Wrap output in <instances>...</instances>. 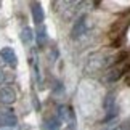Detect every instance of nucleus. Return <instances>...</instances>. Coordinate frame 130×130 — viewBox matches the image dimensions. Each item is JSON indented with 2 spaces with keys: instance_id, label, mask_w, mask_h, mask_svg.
I'll use <instances>...</instances> for the list:
<instances>
[{
  "instance_id": "11",
  "label": "nucleus",
  "mask_w": 130,
  "mask_h": 130,
  "mask_svg": "<svg viewBox=\"0 0 130 130\" xmlns=\"http://www.w3.org/2000/svg\"><path fill=\"white\" fill-rule=\"evenodd\" d=\"M128 58V53L127 52H121L119 55H116V56L112 58V61H111V66L112 68H116L119 63H122V61H125V59Z\"/></svg>"
},
{
  "instance_id": "12",
  "label": "nucleus",
  "mask_w": 130,
  "mask_h": 130,
  "mask_svg": "<svg viewBox=\"0 0 130 130\" xmlns=\"http://www.w3.org/2000/svg\"><path fill=\"white\" fill-rule=\"evenodd\" d=\"M119 119L117 117H114V119H111L109 122H106L104 124V127H103V130H116V128H119Z\"/></svg>"
},
{
  "instance_id": "5",
  "label": "nucleus",
  "mask_w": 130,
  "mask_h": 130,
  "mask_svg": "<svg viewBox=\"0 0 130 130\" xmlns=\"http://www.w3.org/2000/svg\"><path fill=\"white\" fill-rule=\"evenodd\" d=\"M0 119L3 121V125H16L18 119H16V114H14L11 109H8V111H5L2 116H0Z\"/></svg>"
},
{
  "instance_id": "3",
  "label": "nucleus",
  "mask_w": 130,
  "mask_h": 130,
  "mask_svg": "<svg viewBox=\"0 0 130 130\" xmlns=\"http://www.w3.org/2000/svg\"><path fill=\"white\" fill-rule=\"evenodd\" d=\"M16 101V92L11 87H3L0 88V103L3 104H13Z\"/></svg>"
},
{
  "instance_id": "6",
  "label": "nucleus",
  "mask_w": 130,
  "mask_h": 130,
  "mask_svg": "<svg viewBox=\"0 0 130 130\" xmlns=\"http://www.w3.org/2000/svg\"><path fill=\"white\" fill-rule=\"evenodd\" d=\"M124 76V72H122V68H112L111 71H109V74H108V77H106V80L109 82V84H114L116 80H119Z\"/></svg>"
},
{
  "instance_id": "8",
  "label": "nucleus",
  "mask_w": 130,
  "mask_h": 130,
  "mask_svg": "<svg viewBox=\"0 0 130 130\" xmlns=\"http://www.w3.org/2000/svg\"><path fill=\"white\" fill-rule=\"evenodd\" d=\"M114 108H116V93L112 92V93H109L106 96V100H104V109H106V112H109Z\"/></svg>"
},
{
  "instance_id": "10",
  "label": "nucleus",
  "mask_w": 130,
  "mask_h": 130,
  "mask_svg": "<svg viewBox=\"0 0 130 130\" xmlns=\"http://www.w3.org/2000/svg\"><path fill=\"white\" fill-rule=\"evenodd\" d=\"M61 128V121L58 117H52L47 122V130H59Z\"/></svg>"
},
{
  "instance_id": "4",
  "label": "nucleus",
  "mask_w": 130,
  "mask_h": 130,
  "mask_svg": "<svg viewBox=\"0 0 130 130\" xmlns=\"http://www.w3.org/2000/svg\"><path fill=\"white\" fill-rule=\"evenodd\" d=\"M31 7H32V8H31V11H32L34 23L40 26L42 21H43V10H42V7H40V3H32Z\"/></svg>"
},
{
  "instance_id": "15",
  "label": "nucleus",
  "mask_w": 130,
  "mask_h": 130,
  "mask_svg": "<svg viewBox=\"0 0 130 130\" xmlns=\"http://www.w3.org/2000/svg\"><path fill=\"white\" fill-rule=\"evenodd\" d=\"M5 80H7V72H5V71H0V85H2Z\"/></svg>"
},
{
  "instance_id": "1",
  "label": "nucleus",
  "mask_w": 130,
  "mask_h": 130,
  "mask_svg": "<svg viewBox=\"0 0 130 130\" xmlns=\"http://www.w3.org/2000/svg\"><path fill=\"white\" fill-rule=\"evenodd\" d=\"M85 32H87V16L82 14V16H79L77 21L74 23L72 31H71V37L74 40H77V39H80L82 36H85Z\"/></svg>"
},
{
  "instance_id": "2",
  "label": "nucleus",
  "mask_w": 130,
  "mask_h": 130,
  "mask_svg": "<svg viewBox=\"0 0 130 130\" xmlns=\"http://www.w3.org/2000/svg\"><path fill=\"white\" fill-rule=\"evenodd\" d=\"M0 56L3 58V61L7 63L8 66L16 68L18 58H16V53H14V50H13L11 47H5V48H2V52H0Z\"/></svg>"
},
{
  "instance_id": "7",
  "label": "nucleus",
  "mask_w": 130,
  "mask_h": 130,
  "mask_svg": "<svg viewBox=\"0 0 130 130\" xmlns=\"http://www.w3.org/2000/svg\"><path fill=\"white\" fill-rule=\"evenodd\" d=\"M21 40L26 43V45H29L32 40H34V32H32V29L31 27H24L23 31H21Z\"/></svg>"
},
{
  "instance_id": "16",
  "label": "nucleus",
  "mask_w": 130,
  "mask_h": 130,
  "mask_svg": "<svg viewBox=\"0 0 130 130\" xmlns=\"http://www.w3.org/2000/svg\"><path fill=\"white\" fill-rule=\"evenodd\" d=\"M124 85H125V87H130V76L124 77Z\"/></svg>"
},
{
  "instance_id": "9",
  "label": "nucleus",
  "mask_w": 130,
  "mask_h": 130,
  "mask_svg": "<svg viewBox=\"0 0 130 130\" xmlns=\"http://www.w3.org/2000/svg\"><path fill=\"white\" fill-rule=\"evenodd\" d=\"M36 39H37V45L39 47H43L45 42H47V29H45L43 26L39 27V31L36 34Z\"/></svg>"
},
{
  "instance_id": "13",
  "label": "nucleus",
  "mask_w": 130,
  "mask_h": 130,
  "mask_svg": "<svg viewBox=\"0 0 130 130\" xmlns=\"http://www.w3.org/2000/svg\"><path fill=\"white\" fill-rule=\"evenodd\" d=\"M122 42H124V39H122V37H116V39H114V40H112L111 47H112V48H119V47H121V45H122Z\"/></svg>"
},
{
  "instance_id": "17",
  "label": "nucleus",
  "mask_w": 130,
  "mask_h": 130,
  "mask_svg": "<svg viewBox=\"0 0 130 130\" xmlns=\"http://www.w3.org/2000/svg\"><path fill=\"white\" fill-rule=\"evenodd\" d=\"M0 121H2V119H0Z\"/></svg>"
},
{
  "instance_id": "14",
  "label": "nucleus",
  "mask_w": 130,
  "mask_h": 130,
  "mask_svg": "<svg viewBox=\"0 0 130 130\" xmlns=\"http://www.w3.org/2000/svg\"><path fill=\"white\" fill-rule=\"evenodd\" d=\"M0 130H19V127H18V124L16 125H2Z\"/></svg>"
}]
</instances>
